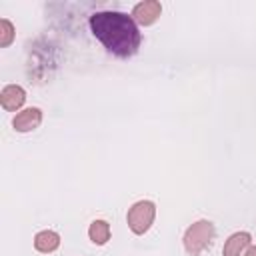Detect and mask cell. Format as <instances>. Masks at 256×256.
Returning a JSON list of instances; mask_svg holds the SVG:
<instances>
[{"instance_id":"ba28073f","label":"cell","mask_w":256,"mask_h":256,"mask_svg":"<svg viewBox=\"0 0 256 256\" xmlns=\"http://www.w3.org/2000/svg\"><path fill=\"white\" fill-rule=\"evenodd\" d=\"M58 246H60V234L54 230H40L34 236V248L42 254H50L58 250Z\"/></svg>"},{"instance_id":"9c48e42d","label":"cell","mask_w":256,"mask_h":256,"mask_svg":"<svg viewBox=\"0 0 256 256\" xmlns=\"http://www.w3.org/2000/svg\"><path fill=\"white\" fill-rule=\"evenodd\" d=\"M110 224L106 220H94L88 228V238L96 244V246H104L110 240Z\"/></svg>"},{"instance_id":"7a4b0ae2","label":"cell","mask_w":256,"mask_h":256,"mask_svg":"<svg viewBox=\"0 0 256 256\" xmlns=\"http://www.w3.org/2000/svg\"><path fill=\"white\" fill-rule=\"evenodd\" d=\"M214 236H216V226L210 220H196L184 232V238H182L184 250L190 256H198L212 244Z\"/></svg>"},{"instance_id":"8fae6325","label":"cell","mask_w":256,"mask_h":256,"mask_svg":"<svg viewBox=\"0 0 256 256\" xmlns=\"http://www.w3.org/2000/svg\"><path fill=\"white\" fill-rule=\"evenodd\" d=\"M242 256H256V244H250Z\"/></svg>"},{"instance_id":"52a82bcc","label":"cell","mask_w":256,"mask_h":256,"mask_svg":"<svg viewBox=\"0 0 256 256\" xmlns=\"http://www.w3.org/2000/svg\"><path fill=\"white\" fill-rule=\"evenodd\" d=\"M252 244V234L246 230L234 232L228 236V240L222 246V256H242L246 248Z\"/></svg>"},{"instance_id":"5b68a950","label":"cell","mask_w":256,"mask_h":256,"mask_svg":"<svg viewBox=\"0 0 256 256\" xmlns=\"http://www.w3.org/2000/svg\"><path fill=\"white\" fill-rule=\"evenodd\" d=\"M26 102V90L18 84H6L0 92V104L6 112H16L24 106Z\"/></svg>"},{"instance_id":"6da1fadb","label":"cell","mask_w":256,"mask_h":256,"mask_svg":"<svg viewBox=\"0 0 256 256\" xmlns=\"http://www.w3.org/2000/svg\"><path fill=\"white\" fill-rule=\"evenodd\" d=\"M92 34L104 44L108 52L118 58H130L142 44V34L132 16L114 10L94 12L90 16Z\"/></svg>"},{"instance_id":"8992f818","label":"cell","mask_w":256,"mask_h":256,"mask_svg":"<svg viewBox=\"0 0 256 256\" xmlns=\"http://www.w3.org/2000/svg\"><path fill=\"white\" fill-rule=\"evenodd\" d=\"M42 122V110L36 108V106H30V108H24L20 110L14 118H12V126L16 132H32L40 126Z\"/></svg>"},{"instance_id":"277c9868","label":"cell","mask_w":256,"mask_h":256,"mask_svg":"<svg viewBox=\"0 0 256 256\" xmlns=\"http://www.w3.org/2000/svg\"><path fill=\"white\" fill-rule=\"evenodd\" d=\"M162 14V4L158 0H142L134 4L132 8V18L138 26H152Z\"/></svg>"},{"instance_id":"30bf717a","label":"cell","mask_w":256,"mask_h":256,"mask_svg":"<svg viewBox=\"0 0 256 256\" xmlns=\"http://www.w3.org/2000/svg\"><path fill=\"white\" fill-rule=\"evenodd\" d=\"M16 38V30H14V24L8 20V18H0V46L2 48H8Z\"/></svg>"},{"instance_id":"3957f363","label":"cell","mask_w":256,"mask_h":256,"mask_svg":"<svg viewBox=\"0 0 256 256\" xmlns=\"http://www.w3.org/2000/svg\"><path fill=\"white\" fill-rule=\"evenodd\" d=\"M156 218V204L152 200H138L128 208L126 214V222L128 228L132 230V234L142 236L150 230V226L154 224Z\"/></svg>"}]
</instances>
